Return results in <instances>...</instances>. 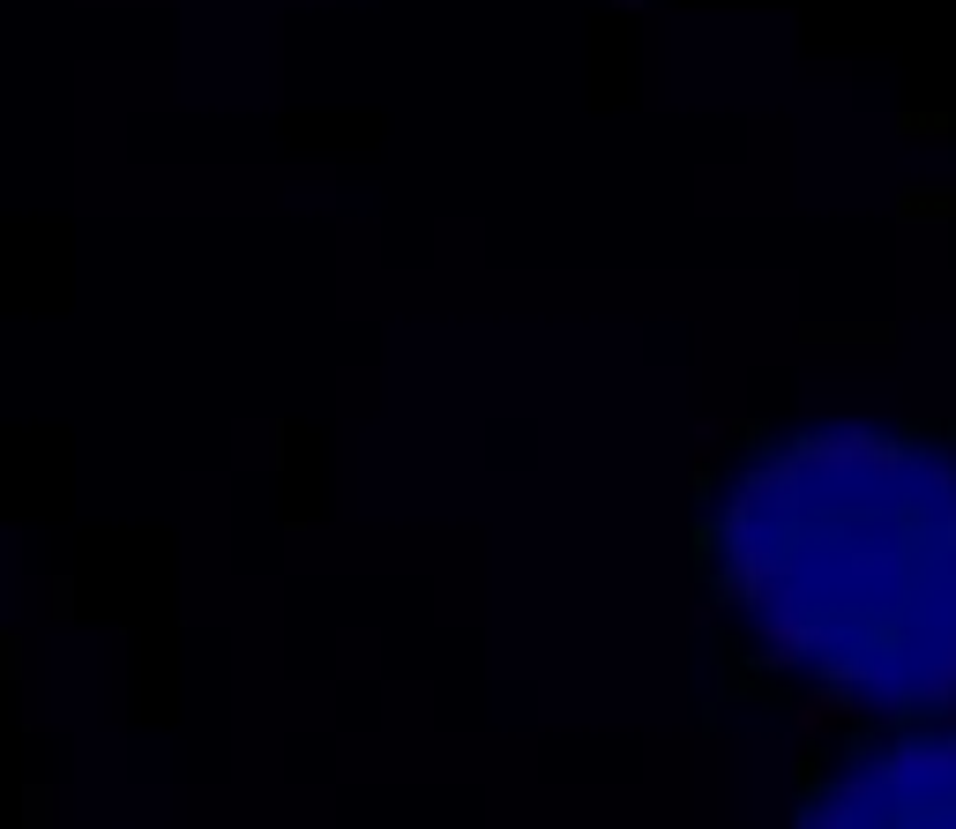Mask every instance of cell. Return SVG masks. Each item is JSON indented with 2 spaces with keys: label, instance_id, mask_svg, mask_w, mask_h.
Returning <instances> with one entry per match:
<instances>
[{
  "label": "cell",
  "instance_id": "1",
  "mask_svg": "<svg viewBox=\"0 0 956 829\" xmlns=\"http://www.w3.org/2000/svg\"><path fill=\"white\" fill-rule=\"evenodd\" d=\"M710 583L762 658L852 710H956V449L905 426L755 449L710 516Z\"/></svg>",
  "mask_w": 956,
  "mask_h": 829
},
{
  "label": "cell",
  "instance_id": "2",
  "mask_svg": "<svg viewBox=\"0 0 956 829\" xmlns=\"http://www.w3.org/2000/svg\"><path fill=\"white\" fill-rule=\"evenodd\" d=\"M799 829H956V733H889L807 792Z\"/></svg>",
  "mask_w": 956,
  "mask_h": 829
}]
</instances>
